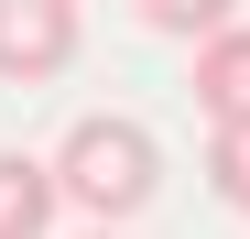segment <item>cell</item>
<instances>
[{
	"label": "cell",
	"mask_w": 250,
	"mask_h": 239,
	"mask_svg": "<svg viewBox=\"0 0 250 239\" xmlns=\"http://www.w3.org/2000/svg\"><path fill=\"white\" fill-rule=\"evenodd\" d=\"M152 185H163V141L142 131L131 109H87V120L55 141V196H65L87 228L142 218V207H152Z\"/></svg>",
	"instance_id": "cell-1"
},
{
	"label": "cell",
	"mask_w": 250,
	"mask_h": 239,
	"mask_svg": "<svg viewBox=\"0 0 250 239\" xmlns=\"http://www.w3.org/2000/svg\"><path fill=\"white\" fill-rule=\"evenodd\" d=\"M76 65V0H0V87H44Z\"/></svg>",
	"instance_id": "cell-2"
},
{
	"label": "cell",
	"mask_w": 250,
	"mask_h": 239,
	"mask_svg": "<svg viewBox=\"0 0 250 239\" xmlns=\"http://www.w3.org/2000/svg\"><path fill=\"white\" fill-rule=\"evenodd\" d=\"M185 98L207 109V131L250 120V22H229V33H207V44H196V76H185Z\"/></svg>",
	"instance_id": "cell-3"
},
{
	"label": "cell",
	"mask_w": 250,
	"mask_h": 239,
	"mask_svg": "<svg viewBox=\"0 0 250 239\" xmlns=\"http://www.w3.org/2000/svg\"><path fill=\"white\" fill-rule=\"evenodd\" d=\"M55 207H65V196H55V163L0 141V239H44V228H55Z\"/></svg>",
	"instance_id": "cell-4"
},
{
	"label": "cell",
	"mask_w": 250,
	"mask_h": 239,
	"mask_svg": "<svg viewBox=\"0 0 250 239\" xmlns=\"http://www.w3.org/2000/svg\"><path fill=\"white\" fill-rule=\"evenodd\" d=\"M131 11H142L152 33H174V44H207V33L239 22V0H131Z\"/></svg>",
	"instance_id": "cell-5"
},
{
	"label": "cell",
	"mask_w": 250,
	"mask_h": 239,
	"mask_svg": "<svg viewBox=\"0 0 250 239\" xmlns=\"http://www.w3.org/2000/svg\"><path fill=\"white\" fill-rule=\"evenodd\" d=\"M207 185H218V207H239V218H250V120L207 131Z\"/></svg>",
	"instance_id": "cell-6"
},
{
	"label": "cell",
	"mask_w": 250,
	"mask_h": 239,
	"mask_svg": "<svg viewBox=\"0 0 250 239\" xmlns=\"http://www.w3.org/2000/svg\"><path fill=\"white\" fill-rule=\"evenodd\" d=\"M76 239H120V228H76Z\"/></svg>",
	"instance_id": "cell-7"
}]
</instances>
